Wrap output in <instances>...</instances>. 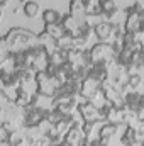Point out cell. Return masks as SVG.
Instances as JSON below:
<instances>
[{
	"instance_id": "9",
	"label": "cell",
	"mask_w": 144,
	"mask_h": 146,
	"mask_svg": "<svg viewBox=\"0 0 144 146\" xmlns=\"http://www.w3.org/2000/svg\"><path fill=\"white\" fill-rule=\"evenodd\" d=\"M42 33H44L48 37H51V39L58 41L61 36H65V34H66V29L63 27V24H61V22H58V24H44V31H42Z\"/></svg>"
},
{
	"instance_id": "8",
	"label": "cell",
	"mask_w": 144,
	"mask_h": 146,
	"mask_svg": "<svg viewBox=\"0 0 144 146\" xmlns=\"http://www.w3.org/2000/svg\"><path fill=\"white\" fill-rule=\"evenodd\" d=\"M93 34L100 39V42H108L114 37V26L108 22H98L93 26Z\"/></svg>"
},
{
	"instance_id": "12",
	"label": "cell",
	"mask_w": 144,
	"mask_h": 146,
	"mask_svg": "<svg viewBox=\"0 0 144 146\" xmlns=\"http://www.w3.org/2000/svg\"><path fill=\"white\" fill-rule=\"evenodd\" d=\"M73 41H75V36L70 34V33H66L65 36H61L58 41H54V44H56V48H58V49L71 51V49H73Z\"/></svg>"
},
{
	"instance_id": "16",
	"label": "cell",
	"mask_w": 144,
	"mask_h": 146,
	"mask_svg": "<svg viewBox=\"0 0 144 146\" xmlns=\"http://www.w3.org/2000/svg\"><path fill=\"white\" fill-rule=\"evenodd\" d=\"M141 82H143V76L139 75V73H134V75H129V87L131 88H137L139 85H141Z\"/></svg>"
},
{
	"instance_id": "17",
	"label": "cell",
	"mask_w": 144,
	"mask_h": 146,
	"mask_svg": "<svg viewBox=\"0 0 144 146\" xmlns=\"http://www.w3.org/2000/svg\"><path fill=\"white\" fill-rule=\"evenodd\" d=\"M134 129H136V134H137V141H144V119L134 126Z\"/></svg>"
},
{
	"instance_id": "13",
	"label": "cell",
	"mask_w": 144,
	"mask_h": 146,
	"mask_svg": "<svg viewBox=\"0 0 144 146\" xmlns=\"http://www.w3.org/2000/svg\"><path fill=\"white\" fill-rule=\"evenodd\" d=\"M42 21H44V24H58L61 21V15L54 9H46L42 12Z\"/></svg>"
},
{
	"instance_id": "1",
	"label": "cell",
	"mask_w": 144,
	"mask_h": 146,
	"mask_svg": "<svg viewBox=\"0 0 144 146\" xmlns=\"http://www.w3.org/2000/svg\"><path fill=\"white\" fill-rule=\"evenodd\" d=\"M2 42L7 46L9 53L12 54H19V53H26L31 48H36L42 44L41 36H36L32 31L24 29V27H12L5 36L2 37Z\"/></svg>"
},
{
	"instance_id": "11",
	"label": "cell",
	"mask_w": 144,
	"mask_h": 146,
	"mask_svg": "<svg viewBox=\"0 0 144 146\" xmlns=\"http://www.w3.org/2000/svg\"><path fill=\"white\" fill-rule=\"evenodd\" d=\"M122 145L124 146H136V141H137V134H136V129L132 126H126V131L120 138Z\"/></svg>"
},
{
	"instance_id": "6",
	"label": "cell",
	"mask_w": 144,
	"mask_h": 146,
	"mask_svg": "<svg viewBox=\"0 0 144 146\" xmlns=\"http://www.w3.org/2000/svg\"><path fill=\"white\" fill-rule=\"evenodd\" d=\"M98 94H102V82L92 78V76H87L83 82H81V88H80V95L87 100H93Z\"/></svg>"
},
{
	"instance_id": "5",
	"label": "cell",
	"mask_w": 144,
	"mask_h": 146,
	"mask_svg": "<svg viewBox=\"0 0 144 146\" xmlns=\"http://www.w3.org/2000/svg\"><path fill=\"white\" fill-rule=\"evenodd\" d=\"M102 95L105 99V102H108L110 106L117 107V109H124L126 107V97L122 95L120 90H117L108 80H105L102 83Z\"/></svg>"
},
{
	"instance_id": "19",
	"label": "cell",
	"mask_w": 144,
	"mask_h": 146,
	"mask_svg": "<svg viewBox=\"0 0 144 146\" xmlns=\"http://www.w3.org/2000/svg\"><path fill=\"white\" fill-rule=\"evenodd\" d=\"M100 146H108V145H104V143H102V145H100Z\"/></svg>"
},
{
	"instance_id": "10",
	"label": "cell",
	"mask_w": 144,
	"mask_h": 146,
	"mask_svg": "<svg viewBox=\"0 0 144 146\" xmlns=\"http://www.w3.org/2000/svg\"><path fill=\"white\" fill-rule=\"evenodd\" d=\"M117 129H119V126L117 124H112V122H105L102 127H100V133H98V138H100V141L104 143V145H108V139L117 133Z\"/></svg>"
},
{
	"instance_id": "7",
	"label": "cell",
	"mask_w": 144,
	"mask_h": 146,
	"mask_svg": "<svg viewBox=\"0 0 144 146\" xmlns=\"http://www.w3.org/2000/svg\"><path fill=\"white\" fill-rule=\"evenodd\" d=\"M141 22H143V12H129L124 24V33H132V34L139 33Z\"/></svg>"
},
{
	"instance_id": "14",
	"label": "cell",
	"mask_w": 144,
	"mask_h": 146,
	"mask_svg": "<svg viewBox=\"0 0 144 146\" xmlns=\"http://www.w3.org/2000/svg\"><path fill=\"white\" fill-rule=\"evenodd\" d=\"M98 5H100V9H102V14L104 15H114L115 12H117V5H115V2L114 0H98Z\"/></svg>"
},
{
	"instance_id": "15",
	"label": "cell",
	"mask_w": 144,
	"mask_h": 146,
	"mask_svg": "<svg viewBox=\"0 0 144 146\" xmlns=\"http://www.w3.org/2000/svg\"><path fill=\"white\" fill-rule=\"evenodd\" d=\"M24 14L27 15V17H36L37 14H39V3L37 2H26L24 3Z\"/></svg>"
},
{
	"instance_id": "3",
	"label": "cell",
	"mask_w": 144,
	"mask_h": 146,
	"mask_svg": "<svg viewBox=\"0 0 144 146\" xmlns=\"http://www.w3.org/2000/svg\"><path fill=\"white\" fill-rule=\"evenodd\" d=\"M117 51L112 42H97L90 49V60L93 65H108L115 61Z\"/></svg>"
},
{
	"instance_id": "2",
	"label": "cell",
	"mask_w": 144,
	"mask_h": 146,
	"mask_svg": "<svg viewBox=\"0 0 144 146\" xmlns=\"http://www.w3.org/2000/svg\"><path fill=\"white\" fill-rule=\"evenodd\" d=\"M36 85H37V94L46 99H53L58 92V88L63 85V82L56 76H51L46 72H37L36 73Z\"/></svg>"
},
{
	"instance_id": "18",
	"label": "cell",
	"mask_w": 144,
	"mask_h": 146,
	"mask_svg": "<svg viewBox=\"0 0 144 146\" xmlns=\"http://www.w3.org/2000/svg\"><path fill=\"white\" fill-rule=\"evenodd\" d=\"M141 146H144V141H141Z\"/></svg>"
},
{
	"instance_id": "4",
	"label": "cell",
	"mask_w": 144,
	"mask_h": 146,
	"mask_svg": "<svg viewBox=\"0 0 144 146\" xmlns=\"http://www.w3.org/2000/svg\"><path fill=\"white\" fill-rule=\"evenodd\" d=\"M78 112L81 114L83 121L85 122H90V124H95V122H100V121H107V115L102 110V107H97L92 100L81 102L78 106Z\"/></svg>"
}]
</instances>
